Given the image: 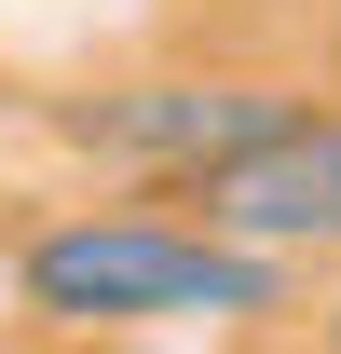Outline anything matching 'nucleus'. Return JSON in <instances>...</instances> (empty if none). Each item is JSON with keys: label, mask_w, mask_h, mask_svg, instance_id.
Wrapping results in <instances>:
<instances>
[{"label": "nucleus", "mask_w": 341, "mask_h": 354, "mask_svg": "<svg viewBox=\"0 0 341 354\" xmlns=\"http://www.w3.org/2000/svg\"><path fill=\"white\" fill-rule=\"evenodd\" d=\"M14 300L42 327H150V313H273L287 272L218 245V232H177V218H55V232H28Z\"/></svg>", "instance_id": "1"}, {"label": "nucleus", "mask_w": 341, "mask_h": 354, "mask_svg": "<svg viewBox=\"0 0 341 354\" xmlns=\"http://www.w3.org/2000/svg\"><path fill=\"white\" fill-rule=\"evenodd\" d=\"M314 95L287 82H205V68H164V82H96L69 95L55 123L82 136V150H110V164H150V177H218V164H246L259 136H287Z\"/></svg>", "instance_id": "2"}, {"label": "nucleus", "mask_w": 341, "mask_h": 354, "mask_svg": "<svg viewBox=\"0 0 341 354\" xmlns=\"http://www.w3.org/2000/svg\"><path fill=\"white\" fill-rule=\"evenodd\" d=\"M191 205H205L191 232L246 245V259H341V109H300L246 164L191 177Z\"/></svg>", "instance_id": "3"}, {"label": "nucleus", "mask_w": 341, "mask_h": 354, "mask_svg": "<svg viewBox=\"0 0 341 354\" xmlns=\"http://www.w3.org/2000/svg\"><path fill=\"white\" fill-rule=\"evenodd\" d=\"M328 354H341V286H328Z\"/></svg>", "instance_id": "4"}]
</instances>
